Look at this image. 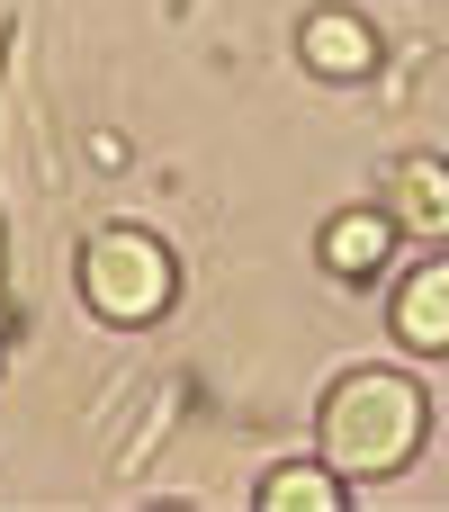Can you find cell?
<instances>
[{
    "mask_svg": "<svg viewBox=\"0 0 449 512\" xmlns=\"http://www.w3.org/2000/svg\"><path fill=\"white\" fill-rule=\"evenodd\" d=\"M432 441V396L405 378V369H351L324 387V414H315V459L342 468L351 486H387L423 459Z\"/></svg>",
    "mask_w": 449,
    "mask_h": 512,
    "instance_id": "cell-1",
    "label": "cell"
},
{
    "mask_svg": "<svg viewBox=\"0 0 449 512\" xmlns=\"http://www.w3.org/2000/svg\"><path fill=\"white\" fill-rule=\"evenodd\" d=\"M297 54H306V72H324V81H360V72L378 63V27L351 18V9H315V18L297 27Z\"/></svg>",
    "mask_w": 449,
    "mask_h": 512,
    "instance_id": "cell-5",
    "label": "cell"
},
{
    "mask_svg": "<svg viewBox=\"0 0 449 512\" xmlns=\"http://www.w3.org/2000/svg\"><path fill=\"white\" fill-rule=\"evenodd\" d=\"M171 297H180V270H171V243H162V234H144V225H99V234L81 243V306H90L99 324L144 333V324L171 315Z\"/></svg>",
    "mask_w": 449,
    "mask_h": 512,
    "instance_id": "cell-2",
    "label": "cell"
},
{
    "mask_svg": "<svg viewBox=\"0 0 449 512\" xmlns=\"http://www.w3.org/2000/svg\"><path fill=\"white\" fill-rule=\"evenodd\" d=\"M378 207L396 216V234L449 243V162H441V153H405V162H387V180H378Z\"/></svg>",
    "mask_w": 449,
    "mask_h": 512,
    "instance_id": "cell-3",
    "label": "cell"
},
{
    "mask_svg": "<svg viewBox=\"0 0 449 512\" xmlns=\"http://www.w3.org/2000/svg\"><path fill=\"white\" fill-rule=\"evenodd\" d=\"M342 504H351V477L324 459H279L261 477V512H342Z\"/></svg>",
    "mask_w": 449,
    "mask_h": 512,
    "instance_id": "cell-7",
    "label": "cell"
},
{
    "mask_svg": "<svg viewBox=\"0 0 449 512\" xmlns=\"http://www.w3.org/2000/svg\"><path fill=\"white\" fill-rule=\"evenodd\" d=\"M387 324H396V342H405L414 360H441L449 351V252H423V261L396 279Z\"/></svg>",
    "mask_w": 449,
    "mask_h": 512,
    "instance_id": "cell-4",
    "label": "cell"
},
{
    "mask_svg": "<svg viewBox=\"0 0 449 512\" xmlns=\"http://www.w3.org/2000/svg\"><path fill=\"white\" fill-rule=\"evenodd\" d=\"M315 252H324V270H333V279H378V270H387V252H396V216H387L378 198H369V207H342V216L324 225V243H315Z\"/></svg>",
    "mask_w": 449,
    "mask_h": 512,
    "instance_id": "cell-6",
    "label": "cell"
}]
</instances>
